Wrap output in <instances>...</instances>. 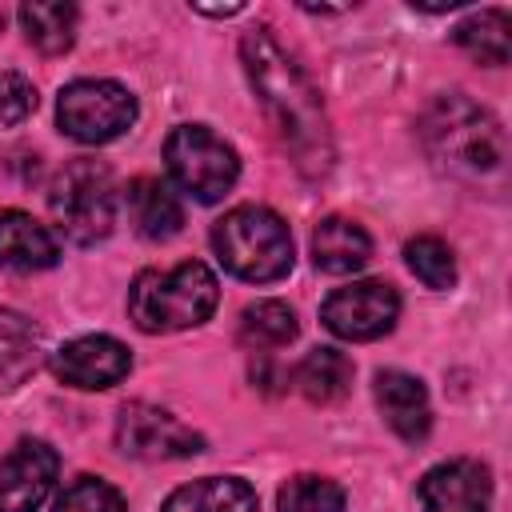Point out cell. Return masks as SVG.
<instances>
[{"instance_id": "4", "label": "cell", "mask_w": 512, "mask_h": 512, "mask_svg": "<svg viewBox=\"0 0 512 512\" xmlns=\"http://www.w3.org/2000/svg\"><path fill=\"white\" fill-rule=\"evenodd\" d=\"M212 248L216 260L248 284H272L292 272V232L264 204H240L224 212L212 224Z\"/></svg>"}, {"instance_id": "12", "label": "cell", "mask_w": 512, "mask_h": 512, "mask_svg": "<svg viewBox=\"0 0 512 512\" xmlns=\"http://www.w3.org/2000/svg\"><path fill=\"white\" fill-rule=\"evenodd\" d=\"M420 512H488L492 508V476L480 460L456 456L424 472L416 488Z\"/></svg>"}, {"instance_id": "13", "label": "cell", "mask_w": 512, "mask_h": 512, "mask_svg": "<svg viewBox=\"0 0 512 512\" xmlns=\"http://www.w3.org/2000/svg\"><path fill=\"white\" fill-rule=\"evenodd\" d=\"M376 404H380V416L384 424L408 440V444H420L432 428V404H428V388L420 376L412 372H400V368H384L376 372Z\"/></svg>"}, {"instance_id": "7", "label": "cell", "mask_w": 512, "mask_h": 512, "mask_svg": "<svg viewBox=\"0 0 512 512\" xmlns=\"http://www.w3.org/2000/svg\"><path fill=\"white\" fill-rule=\"evenodd\" d=\"M136 96L116 80H72L60 88V132L80 144H108L136 124Z\"/></svg>"}, {"instance_id": "1", "label": "cell", "mask_w": 512, "mask_h": 512, "mask_svg": "<svg viewBox=\"0 0 512 512\" xmlns=\"http://www.w3.org/2000/svg\"><path fill=\"white\" fill-rule=\"evenodd\" d=\"M240 60H244L248 84H252L276 140L284 144V152L292 156L300 176H308V180L328 176L332 160H336V144H332L328 112H324V100H320V88L312 84V76L296 64V56L264 24L240 36Z\"/></svg>"}, {"instance_id": "2", "label": "cell", "mask_w": 512, "mask_h": 512, "mask_svg": "<svg viewBox=\"0 0 512 512\" xmlns=\"http://www.w3.org/2000/svg\"><path fill=\"white\" fill-rule=\"evenodd\" d=\"M416 136L428 152V160L460 180H484L496 176L504 168L508 156V140L500 120L480 108L476 100H468L464 92H444L436 96L420 120H416Z\"/></svg>"}, {"instance_id": "21", "label": "cell", "mask_w": 512, "mask_h": 512, "mask_svg": "<svg viewBox=\"0 0 512 512\" xmlns=\"http://www.w3.org/2000/svg\"><path fill=\"white\" fill-rule=\"evenodd\" d=\"M452 36H456V44L472 60H480V64H508V52H512V20H508V12L484 8V12L468 16Z\"/></svg>"}, {"instance_id": "19", "label": "cell", "mask_w": 512, "mask_h": 512, "mask_svg": "<svg viewBox=\"0 0 512 512\" xmlns=\"http://www.w3.org/2000/svg\"><path fill=\"white\" fill-rule=\"evenodd\" d=\"M16 16H20V28H24L28 44L40 48L44 56H60L76 40L80 12L72 4H64V0H28V4H20Z\"/></svg>"}, {"instance_id": "10", "label": "cell", "mask_w": 512, "mask_h": 512, "mask_svg": "<svg viewBox=\"0 0 512 512\" xmlns=\"http://www.w3.org/2000/svg\"><path fill=\"white\" fill-rule=\"evenodd\" d=\"M60 476V456L48 440L24 436L0 460V512H36Z\"/></svg>"}, {"instance_id": "11", "label": "cell", "mask_w": 512, "mask_h": 512, "mask_svg": "<svg viewBox=\"0 0 512 512\" xmlns=\"http://www.w3.org/2000/svg\"><path fill=\"white\" fill-rule=\"evenodd\" d=\"M48 364H52L56 380L96 392V388L120 384L132 372V352L112 336H76V340L60 344Z\"/></svg>"}, {"instance_id": "22", "label": "cell", "mask_w": 512, "mask_h": 512, "mask_svg": "<svg viewBox=\"0 0 512 512\" xmlns=\"http://www.w3.org/2000/svg\"><path fill=\"white\" fill-rule=\"evenodd\" d=\"M296 312L284 300H256L240 312V340L248 348H280L296 340Z\"/></svg>"}, {"instance_id": "3", "label": "cell", "mask_w": 512, "mask_h": 512, "mask_svg": "<svg viewBox=\"0 0 512 512\" xmlns=\"http://www.w3.org/2000/svg\"><path fill=\"white\" fill-rule=\"evenodd\" d=\"M220 284L208 264L184 260L172 268H148L128 288V316L140 332H184L216 312Z\"/></svg>"}, {"instance_id": "8", "label": "cell", "mask_w": 512, "mask_h": 512, "mask_svg": "<svg viewBox=\"0 0 512 512\" xmlns=\"http://www.w3.org/2000/svg\"><path fill=\"white\" fill-rule=\"evenodd\" d=\"M116 448L132 460H184L204 448V436L168 408L132 400L116 412Z\"/></svg>"}, {"instance_id": "24", "label": "cell", "mask_w": 512, "mask_h": 512, "mask_svg": "<svg viewBox=\"0 0 512 512\" xmlns=\"http://www.w3.org/2000/svg\"><path fill=\"white\" fill-rule=\"evenodd\" d=\"M404 260H408L412 276L424 280L436 292H448L456 284V256H452V248L440 236H428V232L424 236H412L404 244Z\"/></svg>"}, {"instance_id": "20", "label": "cell", "mask_w": 512, "mask_h": 512, "mask_svg": "<svg viewBox=\"0 0 512 512\" xmlns=\"http://www.w3.org/2000/svg\"><path fill=\"white\" fill-rule=\"evenodd\" d=\"M296 388L312 404H336L352 388V360L340 348H312L296 364Z\"/></svg>"}, {"instance_id": "15", "label": "cell", "mask_w": 512, "mask_h": 512, "mask_svg": "<svg viewBox=\"0 0 512 512\" xmlns=\"http://www.w3.org/2000/svg\"><path fill=\"white\" fill-rule=\"evenodd\" d=\"M60 260V244L36 216L0 208V264L12 272H44Z\"/></svg>"}, {"instance_id": "25", "label": "cell", "mask_w": 512, "mask_h": 512, "mask_svg": "<svg viewBox=\"0 0 512 512\" xmlns=\"http://www.w3.org/2000/svg\"><path fill=\"white\" fill-rule=\"evenodd\" d=\"M52 512H128L124 496L100 476H76L52 504Z\"/></svg>"}, {"instance_id": "5", "label": "cell", "mask_w": 512, "mask_h": 512, "mask_svg": "<svg viewBox=\"0 0 512 512\" xmlns=\"http://www.w3.org/2000/svg\"><path fill=\"white\" fill-rule=\"evenodd\" d=\"M116 204H120V192H116L112 168L88 156L68 160L48 188V212L56 220V232L72 244L104 240L116 224Z\"/></svg>"}, {"instance_id": "14", "label": "cell", "mask_w": 512, "mask_h": 512, "mask_svg": "<svg viewBox=\"0 0 512 512\" xmlns=\"http://www.w3.org/2000/svg\"><path fill=\"white\" fill-rule=\"evenodd\" d=\"M44 328L16 308L0 304V396L28 384L44 364Z\"/></svg>"}, {"instance_id": "18", "label": "cell", "mask_w": 512, "mask_h": 512, "mask_svg": "<svg viewBox=\"0 0 512 512\" xmlns=\"http://www.w3.org/2000/svg\"><path fill=\"white\" fill-rule=\"evenodd\" d=\"M160 512H256V492L240 476H204L176 488Z\"/></svg>"}, {"instance_id": "23", "label": "cell", "mask_w": 512, "mask_h": 512, "mask_svg": "<svg viewBox=\"0 0 512 512\" xmlns=\"http://www.w3.org/2000/svg\"><path fill=\"white\" fill-rule=\"evenodd\" d=\"M348 496L332 476L300 472L280 484L276 492V512H344Z\"/></svg>"}, {"instance_id": "9", "label": "cell", "mask_w": 512, "mask_h": 512, "mask_svg": "<svg viewBox=\"0 0 512 512\" xmlns=\"http://www.w3.org/2000/svg\"><path fill=\"white\" fill-rule=\"evenodd\" d=\"M400 292L388 280H352L320 304V320L340 340H376L396 328Z\"/></svg>"}, {"instance_id": "16", "label": "cell", "mask_w": 512, "mask_h": 512, "mask_svg": "<svg viewBox=\"0 0 512 512\" xmlns=\"http://www.w3.org/2000/svg\"><path fill=\"white\" fill-rule=\"evenodd\" d=\"M128 224L144 236V240H172L184 224V208L176 200V192L160 180V176H136L128 180V188L120 192Z\"/></svg>"}, {"instance_id": "26", "label": "cell", "mask_w": 512, "mask_h": 512, "mask_svg": "<svg viewBox=\"0 0 512 512\" xmlns=\"http://www.w3.org/2000/svg\"><path fill=\"white\" fill-rule=\"evenodd\" d=\"M36 112V88L20 72H0V124H20Z\"/></svg>"}, {"instance_id": "17", "label": "cell", "mask_w": 512, "mask_h": 512, "mask_svg": "<svg viewBox=\"0 0 512 512\" xmlns=\"http://www.w3.org/2000/svg\"><path fill=\"white\" fill-rule=\"evenodd\" d=\"M312 260L320 272L348 276L372 260V236L348 216H324L312 232Z\"/></svg>"}, {"instance_id": "6", "label": "cell", "mask_w": 512, "mask_h": 512, "mask_svg": "<svg viewBox=\"0 0 512 512\" xmlns=\"http://www.w3.org/2000/svg\"><path fill=\"white\" fill-rule=\"evenodd\" d=\"M164 164L168 176L180 184L200 204H216L232 192L240 176V156L232 144H224L212 128L204 124H180L164 140Z\"/></svg>"}]
</instances>
